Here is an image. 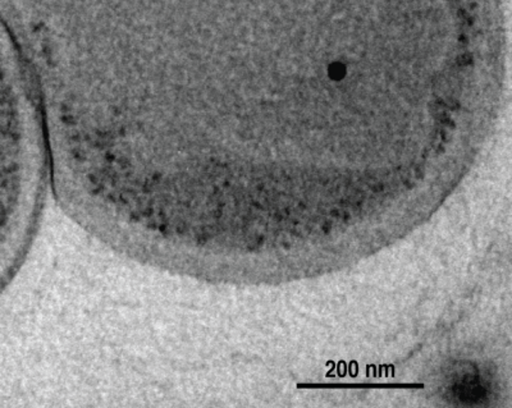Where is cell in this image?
Wrapping results in <instances>:
<instances>
[{"mask_svg": "<svg viewBox=\"0 0 512 408\" xmlns=\"http://www.w3.org/2000/svg\"><path fill=\"white\" fill-rule=\"evenodd\" d=\"M297 388H346V390H384V388H401V390H422L424 384L420 383H385V384H370V383H358V384H297Z\"/></svg>", "mask_w": 512, "mask_h": 408, "instance_id": "obj_1", "label": "cell"}]
</instances>
